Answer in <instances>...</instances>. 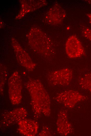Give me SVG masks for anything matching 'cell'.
Here are the masks:
<instances>
[{
    "label": "cell",
    "mask_w": 91,
    "mask_h": 136,
    "mask_svg": "<svg viewBox=\"0 0 91 136\" xmlns=\"http://www.w3.org/2000/svg\"><path fill=\"white\" fill-rule=\"evenodd\" d=\"M25 84L31 97V104L35 118H39L42 114L49 116L50 99L41 81L38 79L30 78Z\"/></svg>",
    "instance_id": "obj_1"
},
{
    "label": "cell",
    "mask_w": 91,
    "mask_h": 136,
    "mask_svg": "<svg viewBox=\"0 0 91 136\" xmlns=\"http://www.w3.org/2000/svg\"><path fill=\"white\" fill-rule=\"evenodd\" d=\"M39 35L30 36L28 41L30 45L35 52L47 57L52 55L54 50L50 38L44 32L39 30Z\"/></svg>",
    "instance_id": "obj_2"
},
{
    "label": "cell",
    "mask_w": 91,
    "mask_h": 136,
    "mask_svg": "<svg viewBox=\"0 0 91 136\" xmlns=\"http://www.w3.org/2000/svg\"><path fill=\"white\" fill-rule=\"evenodd\" d=\"M8 91L9 100L12 104H20L22 98V83L21 76L17 71H14L8 80Z\"/></svg>",
    "instance_id": "obj_3"
},
{
    "label": "cell",
    "mask_w": 91,
    "mask_h": 136,
    "mask_svg": "<svg viewBox=\"0 0 91 136\" xmlns=\"http://www.w3.org/2000/svg\"><path fill=\"white\" fill-rule=\"evenodd\" d=\"M73 72L70 68L65 67L49 72L48 81L54 86H66L69 85L73 79Z\"/></svg>",
    "instance_id": "obj_4"
},
{
    "label": "cell",
    "mask_w": 91,
    "mask_h": 136,
    "mask_svg": "<svg viewBox=\"0 0 91 136\" xmlns=\"http://www.w3.org/2000/svg\"><path fill=\"white\" fill-rule=\"evenodd\" d=\"M87 97L78 91L65 90L59 93L55 97L56 101L68 108H72L79 102L84 100Z\"/></svg>",
    "instance_id": "obj_5"
},
{
    "label": "cell",
    "mask_w": 91,
    "mask_h": 136,
    "mask_svg": "<svg viewBox=\"0 0 91 136\" xmlns=\"http://www.w3.org/2000/svg\"><path fill=\"white\" fill-rule=\"evenodd\" d=\"M11 43L19 64L28 71H33L36 68V64L14 38L11 39Z\"/></svg>",
    "instance_id": "obj_6"
},
{
    "label": "cell",
    "mask_w": 91,
    "mask_h": 136,
    "mask_svg": "<svg viewBox=\"0 0 91 136\" xmlns=\"http://www.w3.org/2000/svg\"><path fill=\"white\" fill-rule=\"evenodd\" d=\"M65 50L67 56L71 59L79 58L86 54L81 41L74 35L70 36L67 38L65 43Z\"/></svg>",
    "instance_id": "obj_7"
},
{
    "label": "cell",
    "mask_w": 91,
    "mask_h": 136,
    "mask_svg": "<svg viewBox=\"0 0 91 136\" xmlns=\"http://www.w3.org/2000/svg\"><path fill=\"white\" fill-rule=\"evenodd\" d=\"M27 112L24 107H20L4 112L1 116V123L5 126L18 123L26 118Z\"/></svg>",
    "instance_id": "obj_8"
},
{
    "label": "cell",
    "mask_w": 91,
    "mask_h": 136,
    "mask_svg": "<svg viewBox=\"0 0 91 136\" xmlns=\"http://www.w3.org/2000/svg\"><path fill=\"white\" fill-rule=\"evenodd\" d=\"M66 16V13L64 9L59 4L56 3L47 13L46 20L49 24L58 25L62 22Z\"/></svg>",
    "instance_id": "obj_9"
},
{
    "label": "cell",
    "mask_w": 91,
    "mask_h": 136,
    "mask_svg": "<svg viewBox=\"0 0 91 136\" xmlns=\"http://www.w3.org/2000/svg\"><path fill=\"white\" fill-rule=\"evenodd\" d=\"M72 127L68 121L67 111L62 109L59 111L56 121V130L57 132L62 135H67L72 131Z\"/></svg>",
    "instance_id": "obj_10"
},
{
    "label": "cell",
    "mask_w": 91,
    "mask_h": 136,
    "mask_svg": "<svg viewBox=\"0 0 91 136\" xmlns=\"http://www.w3.org/2000/svg\"><path fill=\"white\" fill-rule=\"evenodd\" d=\"M18 123V131L24 135L34 136L38 133L39 126L38 123L34 120L25 118Z\"/></svg>",
    "instance_id": "obj_11"
},
{
    "label": "cell",
    "mask_w": 91,
    "mask_h": 136,
    "mask_svg": "<svg viewBox=\"0 0 91 136\" xmlns=\"http://www.w3.org/2000/svg\"><path fill=\"white\" fill-rule=\"evenodd\" d=\"M79 84L82 88L91 93V72L87 73L81 77Z\"/></svg>",
    "instance_id": "obj_12"
},
{
    "label": "cell",
    "mask_w": 91,
    "mask_h": 136,
    "mask_svg": "<svg viewBox=\"0 0 91 136\" xmlns=\"http://www.w3.org/2000/svg\"><path fill=\"white\" fill-rule=\"evenodd\" d=\"M0 92L1 95L3 94L5 85L8 76V71L6 67L1 64L0 65Z\"/></svg>",
    "instance_id": "obj_13"
},
{
    "label": "cell",
    "mask_w": 91,
    "mask_h": 136,
    "mask_svg": "<svg viewBox=\"0 0 91 136\" xmlns=\"http://www.w3.org/2000/svg\"><path fill=\"white\" fill-rule=\"evenodd\" d=\"M81 30L82 36L86 38L91 41V28L82 25L81 26Z\"/></svg>",
    "instance_id": "obj_14"
},
{
    "label": "cell",
    "mask_w": 91,
    "mask_h": 136,
    "mask_svg": "<svg viewBox=\"0 0 91 136\" xmlns=\"http://www.w3.org/2000/svg\"><path fill=\"white\" fill-rule=\"evenodd\" d=\"M51 133L48 128L46 127L42 129L41 131L40 132L38 135L39 136H48L50 135Z\"/></svg>",
    "instance_id": "obj_15"
},
{
    "label": "cell",
    "mask_w": 91,
    "mask_h": 136,
    "mask_svg": "<svg viewBox=\"0 0 91 136\" xmlns=\"http://www.w3.org/2000/svg\"><path fill=\"white\" fill-rule=\"evenodd\" d=\"M87 16L88 18L89 23L91 24V13L87 14Z\"/></svg>",
    "instance_id": "obj_16"
},
{
    "label": "cell",
    "mask_w": 91,
    "mask_h": 136,
    "mask_svg": "<svg viewBox=\"0 0 91 136\" xmlns=\"http://www.w3.org/2000/svg\"><path fill=\"white\" fill-rule=\"evenodd\" d=\"M86 2H87L91 4V0H86Z\"/></svg>",
    "instance_id": "obj_17"
}]
</instances>
